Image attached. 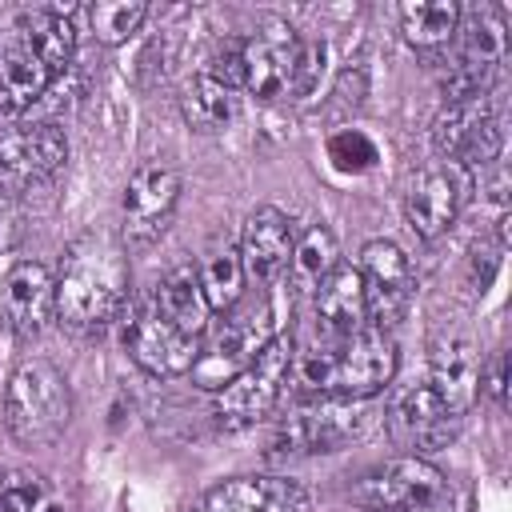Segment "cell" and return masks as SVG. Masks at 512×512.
<instances>
[{
    "instance_id": "31",
    "label": "cell",
    "mask_w": 512,
    "mask_h": 512,
    "mask_svg": "<svg viewBox=\"0 0 512 512\" xmlns=\"http://www.w3.org/2000/svg\"><path fill=\"white\" fill-rule=\"evenodd\" d=\"M384 512H452V492L428 496V500H420V504H400V508H384Z\"/></svg>"
},
{
    "instance_id": "25",
    "label": "cell",
    "mask_w": 512,
    "mask_h": 512,
    "mask_svg": "<svg viewBox=\"0 0 512 512\" xmlns=\"http://www.w3.org/2000/svg\"><path fill=\"white\" fill-rule=\"evenodd\" d=\"M180 108H184V120L200 132H216L232 120L236 112V92L228 84H220L216 76L208 72H196L188 84H184V96H180Z\"/></svg>"
},
{
    "instance_id": "1",
    "label": "cell",
    "mask_w": 512,
    "mask_h": 512,
    "mask_svg": "<svg viewBox=\"0 0 512 512\" xmlns=\"http://www.w3.org/2000/svg\"><path fill=\"white\" fill-rule=\"evenodd\" d=\"M76 52V24L64 8H20L0 32V112L32 108Z\"/></svg>"
},
{
    "instance_id": "16",
    "label": "cell",
    "mask_w": 512,
    "mask_h": 512,
    "mask_svg": "<svg viewBox=\"0 0 512 512\" xmlns=\"http://www.w3.org/2000/svg\"><path fill=\"white\" fill-rule=\"evenodd\" d=\"M292 220L272 208V204H260L256 212H248L244 220V232H240V264H244V276H252L256 284H276L284 272H288V256H292Z\"/></svg>"
},
{
    "instance_id": "15",
    "label": "cell",
    "mask_w": 512,
    "mask_h": 512,
    "mask_svg": "<svg viewBox=\"0 0 512 512\" xmlns=\"http://www.w3.org/2000/svg\"><path fill=\"white\" fill-rule=\"evenodd\" d=\"M0 316L16 336H40L56 316V280L40 260H16L0 280Z\"/></svg>"
},
{
    "instance_id": "11",
    "label": "cell",
    "mask_w": 512,
    "mask_h": 512,
    "mask_svg": "<svg viewBox=\"0 0 512 512\" xmlns=\"http://www.w3.org/2000/svg\"><path fill=\"white\" fill-rule=\"evenodd\" d=\"M180 188H184L180 172L164 160L136 168L128 188H124V240L128 244H152L168 228V220L180 204Z\"/></svg>"
},
{
    "instance_id": "9",
    "label": "cell",
    "mask_w": 512,
    "mask_h": 512,
    "mask_svg": "<svg viewBox=\"0 0 512 512\" xmlns=\"http://www.w3.org/2000/svg\"><path fill=\"white\" fill-rule=\"evenodd\" d=\"M68 160V140L56 124H16L0 132V192L24 196L36 184L52 180Z\"/></svg>"
},
{
    "instance_id": "2",
    "label": "cell",
    "mask_w": 512,
    "mask_h": 512,
    "mask_svg": "<svg viewBox=\"0 0 512 512\" xmlns=\"http://www.w3.org/2000/svg\"><path fill=\"white\" fill-rule=\"evenodd\" d=\"M128 304V256L112 232H84L68 244L56 276V316L76 332H96Z\"/></svg>"
},
{
    "instance_id": "24",
    "label": "cell",
    "mask_w": 512,
    "mask_h": 512,
    "mask_svg": "<svg viewBox=\"0 0 512 512\" xmlns=\"http://www.w3.org/2000/svg\"><path fill=\"white\" fill-rule=\"evenodd\" d=\"M492 112H500V100H496L492 92L448 104V108L436 116V124H432V144H436V152L448 156V160H456V156L464 152L468 136H472Z\"/></svg>"
},
{
    "instance_id": "10",
    "label": "cell",
    "mask_w": 512,
    "mask_h": 512,
    "mask_svg": "<svg viewBox=\"0 0 512 512\" xmlns=\"http://www.w3.org/2000/svg\"><path fill=\"white\" fill-rule=\"evenodd\" d=\"M360 284H364V308H368V328L388 332L400 324V316L412 304V264L392 240H368L360 252Z\"/></svg>"
},
{
    "instance_id": "4",
    "label": "cell",
    "mask_w": 512,
    "mask_h": 512,
    "mask_svg": "<svg viewBox=\"0 0 512 512\" xmlns=\"http://www.w3.org/2000/svg\"><path fill=\"white\" fill-rule=\"evenodd\" d=\"M284 332V300L280 292H264L260 300L248 304H232L224 312V320L216 324L212 340L200 348L196 364H192V380L208 392H220L224 384H232L276 336Z\"/></svg>"
},
{
    "instance_id": "3",
    "label": "cell",
    "mask_w": 512,
    "mask_h": 512,
    "mask_svg": "<svg viewBox=\"0 0 512 512\" xmlns=\"http://www.w3.org/2000/svg\"><path fill=\"white\" fill-rule=\"evenodd\" d=\"M292 372L308 392L372 400L396 376V344L380 328H360L356 336L300 352L292 360Z\"/></svg>"
},
{
    "instance_id": "18",
    "label": "cell",
    "mask_w": 512,
    "mask_h": 512,
    "mask_svg": "<svg viewBox=\"0 0 512 512\" xmlns=\"http://www.w3.org/2000/svg\"><path fill=\"white\" fill-rule=\"evenodd\" d=\"M428 388L456 412L464 416L476 400V388H480V360H476V348L468 336H440L432 344V356H428Z\"/></svg>"
},
{
    "instance_id": "12",
    "label": "cell",
    "mask_w": 512,
    "mask_h": 512,
    "mask_svg": "<svg viewBox=\"0 0 512 512\" xmlns=\"http://www.w3.org/2000/svg\"><path fill=\"white\" fill-rule=\"evenodd\" d=\"M124 344L132 360L152 376H184L200 356V336H188L184 328H176L152 300L132 316Z\"/></svg>"
},
{
    "instance_id": "14",
    "label": "cell",
    "mask_w": 512,
    "mask_h": 512,
    "mask_svg": "<svg viewBox=\"0 0 512 512\" xmlns=\"http://www.w3.org/2000/svg\"><path fill=\"white\" fill-rule=\"evenodd\" d=\"M388 432L400 448H408L412 456L416 452H436L444 448L448 440H456L460 432V416L428 388V384H412L404 388L392 408H388Z\"/></svg>"
},
{
    "instance_id": "30",
    "label": "cell",
    "mask_w": 512,
    "mask_h": 512,
    "mask_svg": "<svg viewBox=\"0 0 512 512\" xmlns=\"http://www.w3.org/2000/svg\"><path fill=\"white\" fill-rule=\"evenodd\" d=\"M480 384H484V392H488L500 408L508 404V360H504V352H496V356L484 364V380H480Z\"/></svg>"
},
{
    "instance_id": "5",
    "label": "cell",
    "mask_w": 512,
    "mask_h": 512,
    "mask_svg": "<svg viewBox=\"0 0 512 512\" xmlns=\"http://www.w3.org/2000/svg\"><path fill=\"white\" fill-rule=\"evenodd\" d=\"M72 420V392L64 372L44 360L28 356L12 368L4 388V428L20 448H48L64 436Z\"/></svg>"
},
{
    "instance_id": "28",
    "label": "cell",
    "mask_w": 512,
    "mask_h": 512,
    "mask_svg": "<svg viewBox=\"0 0 512 512\" xmlns=\"http://www.w3.org/2000/svg\"><path fill=\"white\" fill-rule=\"evenodd\" d=\"M0 512H60V504L44 484L20 480V484H8L0 492Z\"/></svg>"
},
{
    "instance_id": "13",
    "label": "cell",
    "mask_w": 512,
    "mask_h": 512,
    "mask_svg": "<svg viewBox=\"0 0 512 512\" xmlns=\"http://www.w3.org/2000/svg\"><path fill=\"white\" fill-rule=\"evenodd\" d=\"M444 488V472L420 456H396L372 472H364L352 484V504H360L364 512H384V508H400V504H420L428 496H440Z\"/></svg>"
},
{
    "instance_id": "8",
    "label": "cell",
    "mask_w": 512,
    "mask_h": 512,
    "mask_svg": "<svg viewBox=\"0 0 512 512\" xmlns=\"http://www.w3.org/2000/svg\"><path fill=\"white\" fill-rule=\"evenodd\" d=\"M300 44L284 20H264L252 36H240V92L256 100L296 96L300 80Z\"/></svg>"
},
{
    "instance_id": "6",
    "label": "cell",
    "mask_w": 512,
    "mask_h": 512,
    "mask_svg": "<svg viewBox=\"0 0 512 512\" xmlns=\"http://www.w3.org/2000/svg\"><path fill=\"white\" fill-rule=\"evenodd\" d=\"M376 412L368 400L352 396H320L312 404H300L280 424L272 452L276 456H308V452H336L360 436H368Z\"/></svg>"
},
{
    "instance_id": "21",
    "label": "cell",
    "mask_w": 512,
    "mask_h": 512,
    "mask_svg": "<svg viewBox=\"0 0 512 512\" xmlns=\"http://www.w3.org/2000/svg\"><path fill=\"white\" fill-rule=\"evenodd\" d=\"M152 304L188 336H200L208 328V316H212L204 288H200V272L192 264H176L172 272H164L156 292H152Z\"/></svg>"
},
{
    "instance_id": "29",
    "label": "cell",
    "mask_w": 512,
    "mask_h": 512,
    "mask_svg": "<svg viewBox=\"0 0 512 512\" xmlns=\"http://www.w3.org/2000/svg\"><path fill=\"white\" fill-rule=\"evenodd\" d=\"M352 156H360V168H368V164L376 160V148H372L360 132H340V136L332 140V160H336L340 168H352Z\"/></svg>"
},
{
    "instance_id": "17",
    "label": "cell",
    "mask_w": 512,
    "mask_h": 512,
    "mask_svg": "<svg viewBox=\"0 0 512 512\" xmlns=\"http://www.w3.org/2000/svg\"><path fill=\"white\" fill-rule=\"evenodd\" d=\"M464 200V176L456 168H424L404 196V216L420 240H440Z\"/></svg>"
},
{
    "instance_id": "27",
    "label": "cell",
    "mask_w": 512,
    "mask_h": 512,
    "mask_svg": "<svg viewBox=\"0 0 512 512\" xmlns=\"http://www.w3.org/2000/svg\"><path fill=\"white\" fill-rule=\"evenodd\" d=\"M144 16H148L144 0H100L88 8V24L100 44H124L128 36L140 32Z\"/></svg>"
},
{
    "instance_id": "7",
    "label": "cell",
    "mask_w": 512,
    "mask_h": 512,
    "mask_svg": "<svg viewBox=\"0 0 512 512\" xmlns=\"http://www.w3.org/2000/svg\"><path fill=\"white\" fill-rule=\"evenodd\" d=\"M292 360H296V348H292L288 332H280L232 384H224L216 392V416L232 428L264 420L284 396V384L292 376Z\"/></svg>"
},
{
    "instance_id": "19",
    "label": "cell",
    "mask_w": 512,
    "mask_h": 512,
    "mask_svg": "<svg viewBox=\"0 0 512 512\" xmlns=\"http://www.w3.org/2000/svg\"><path fill=\"white\" fill-rule=\"evenodd\" d=\"M316 324L328 340L356 336L368 328V308H364V284L356 264H336L320 284H316Z\"/></svg>"
},
{
    "instance_id": "20",
    "label": "cell",
    "mask_w": 512,
    "mask_h": 512,
    "mask_svg": "<svg viewBox=\"0 0 512 512\" xmlns=\"http://www.w3.org/2000/svg\"><path fill=\"white\" fill-rule=\"evenodd\" d=\"M304 492L280 476H236L216 484L192 512H296Z\"/></svg>"
},
{
    "instance_id": "26",
    "label": "cell",
    "mask_w": 512,
    "mask_h": 512,
    "mask_svg": "<svg viewBox=\"0 0 512 512\" xmlns=\"http://www.w3.org/2000/svg\"><path fill=\"white\" fill-rule=\"evenodd\" d=\"M196 272H200V288H204L208 308L228 312L232 304H240V288H244V264H240V252H236L232 244L212 248V252H208V260H204Z\"/></svg>"
},
{
    "instance_id": "23",
    "label": "cell",
    "mask_w": 512,
    "mask_h": 512,
    "mask_svg": "<svg viewBox=\"0 0 512 512\" xmlns=\"http://www.w3.org/2000/svg\"><path fill=\"white\" fill-rule=\"evenodd\" d=\"M340 264V244H336V232L328 224H308L296 244H292V256H288V276H292V288L300 292H316V284Z\"/></svg>"
},
{
    "instance_id": "22",
    "label": "cell",
    "mask_w": 512,
    "mask_h": 512,
    "mask_svg": "<svg viewBox=\"0 0 512 512\" xmlns=\"http://www.w3.org/2000/svg\"><path fill=\"white\" fill-rule=\"evenodd\" d=\"M456 28H460V4L456 0H408V4H400V32L420 52L448 48Z\"/></svg>"
}]
</instances>
